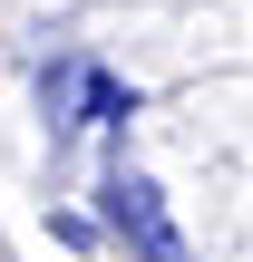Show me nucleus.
<instances>
[{"instance_id": "f257e3e1", "label": "nucleus", "mask_w": 253, "mask_h": 262, "mask_svg": "<svg viewBox=\"0 0 253 262\" xmlns=\"http://www.w3.org/2000/svg\"><path fill=\"white\" fill-rule=\"evenodd\" d=\"M98 204H107V233H117L137 262H185V233L166 224V194H156L146 175H127V165H117V175L98 185Z\"/></svg>"}, {"instance_id": "f03ea898", "label": "nucleus", "mask_w": 253, "mask_h": 262, "mask_svg": "<svg viewBox=\"0 0 253 262\" xmlns=\"http://www.w3.org/2000/svg\"><path fill=\"white\" fill-rule=\"evenodd\" d=\"M137 117V88H117L107 68H88L78 78V126H127Z\"/></svg>"}]
</instances>
